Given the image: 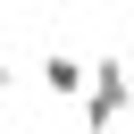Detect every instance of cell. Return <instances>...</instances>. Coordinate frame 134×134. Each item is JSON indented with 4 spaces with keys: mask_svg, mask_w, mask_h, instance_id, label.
I'll return each instance as SVG.
<instances>
[{
    "mask_svg": "<svg viewBox=\"0 0 134 134\" xmlns=\"http://www.w3.org/2000/svg\"><path fill=\"white\" fill-rule=\"evenodd\" d=\"M126 100H134V67H126V59H92V75H84V126L109 134V126L126 117Z\"/></svg>",
    "mask_w": 134,
    "mask_h": 134,
    "instance_id": "obj_1",
    "label": "cell"
},
{
    "mask_svg": "<svg viewBox=\"0 0 134 134\" xmlns=\"http://www.w3.org/2000/svg\"><path fill=\"white\" fill-rule=\"evenodd\" d=\"M84 75H92V59H75V50H50V59H42V92H50V100H75Z\"/></svg>",
    "mask_w": 134,
    "mask_h": 134,
    "instance_id": "obj_2",
    "label": "cell"
},
{
    "mask_svg": "<svg viewBox=\"0 0 134 134\" xmlns=\"http://www.w3.org/2000/svg\"><path fill=\"white\" fill-rule=\"evenodd\" d=\"M0 92H8V59H0Z\"/></svg>",
    "mask_w": 134,
    "mask_h": 134,
    "instance_id": "obj_3",
    "label": "cell"
}]
</instances>
